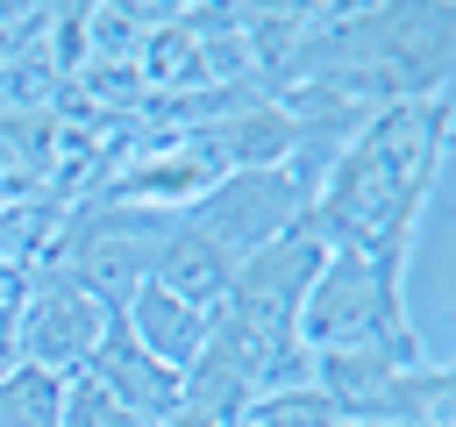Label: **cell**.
Returning a JSON list of instances; mask_svg holds the SVG:
<instances>
[{"label":"cell","mask_w":456,"mask_h":427,"mask_svg":"<svg viewBox=\"0 0 456 427\" xmlns=\"http://www.w3.org/2000/svg\"><path fill=\"white\" fill-rule=\"evenodd\" d=\"M442 149H449V100L378 107L342 142V157L328 164L306 206V228L321 235V249H385V242L413 249Z\"/></svg>","instance_id":"6da1fadb"},{"label":"cell","mask_w":456,"mask_h":427,"mask_svg":"<svg viewBox=\"0 0 456 427\" xmlns=\"http://www.w3.org/2000/svg\"><path fill=\"white\" fill-rule=\"evenodd\" d=\"M406 242L385 249H328L306 299H299V349L306 356H335V349H392V356H420L413 327H406Z\"/></svg>","instance_id":"7a4b0ae2"},{"label":"cell","mask_w":456,"mask_h":427,"mask_svg":"<svg viewBox=\"0 0 456 427\" xmlns=\"http://www.w3.org/2000/svg\"><path fill=\"white\" fill-rule=\"evenodd\" d=\"M321 256H328V249H321V235H314L306 221L285 228L271 249H256L249 263H235L228 299L214 306V320H228V327H242V334H256V342L299 349V299H306Z\"/></svg>","instance_id":"3957f363"},{"label":"cell","mask_w":456,"mask_h":427,"mask_svg":"<svg viewBox=\"0 0 456 427\" xmlns=\"http://www.w3.org/2000/svg\"><path fill=\"white\" fill-rule=\"evenodd\" d=\"M306 221V192L285 178V171H221L192 206H185V228H200L228 263H249L256 249H271L285 228Z\"/></svg>","instance_id":"277c9868"},{"label":"cell","mask_w":456,"mask_h":427,"mask_svg":"<svg viewBox=\"0 0 456 427\" xmlns=\"http://www.w3.org/2000/svg\"><path fill=\"white\" fill-rule=\"evenodd\" d=\"M107 320H114V306H100L93 292L28 270V299H21V320H14V363L50 370V377L71 384V377H86Z\"/></svg>","instance_id":"5b68a950"},{"label":"cell","mask_w":456,"mask_h":427,"mask_svg":"<svg viewBox=\"0 0 456 427\" xmlns=\"http://www.w3.org/2000/svg\"><path fill=\"white\" fill-rule=\"evenodd\" d=\"M86 384H100L114 406H128L142 427H157V420H171L178 406H185V377L178 370H164L128 327H121V313L107 320V334H100V349H93V363H86Z\"/></svg>","instance_id":"8992f818"},{"label":"cell","mask_w":456,"mask_h":427,"mask_svg":"<svg viewBox=\"0 0 456 427\" xmlns=\"http://www.w3.org/2000/svg\"><path fill=\"white\" fill-rule=\"evenodd\" d=\"M121 327L164 363V370H192L200 363V349H207V313L200 306H185V299H171L164 285H135L128 292V306H121Z\"/></svg>","instance_id":"52a82bcc"},{"label":"cell","mask_w":456,"mask_h":427,"mask_svg":"<svg viewBox=\"0 0 456 427\" xmlns=\"http://www.w3.org/2000/svg\"><path fill=\"white\" fill-rule=\"evenodd\" d=\"M228 278H235V263H228L200 228H185V214H178V228L164 235V249H157V263H150V285H164L171 299L214 313V306L228 299Z\"/></svg>","instance_id":"ba28073f"},{"label":"cell","mask_w":456,"mask_h":427,"mask_svg":"<svg viewBox=\"0 0 456 427\" xmlns=\"http://www.w3.org/2000/svg\"><path fill=\"white\" fill-rule=\"evenodd\" d=\"M64 420V377L50 370H0V427H57Z\"/></svg>","instance_id":"9c48e42d"},{"label":"cell","mask_w":456,"mask_h":427,"mask_svg":"<svg viewBox=\"0 0 456 427\" xmlns=\"http://www.w3.org/2000/svg\"><path fill=\"white\" fill-rule=\"evenodd\" d=\"M242 420H249V427H335V420H342V406H335L321 384H292V391L256 399Z\"/></svg>","instance_id":"30bf717a"},{"label":"cell","mask_w":456,"mask_h":427,"mask_svg":"<svg viewBox=\"0 0 456 427\" xmlns=\"http://www.w3.org/2000/svg\"><path fill=\"white\" fill-rule=\"evenodd\" d=\"M57 427H142V420H135L128 406H114L100 384L71 377V384H64V420H57Z\"/></svg>","instance_id":"8fae6325"},{"label":"cell","mask_w":456,"mask_h":427,"mask_svg":"<svg viewBox=\"0 0 456 427\" xmlns=\"http://www.w3.org/2000/svg\"><path fill=\"white\" fill-rule=\"evenodd\" d=\"M157 427H221V420H207V413H192V406H178L171 420H157Z\"/></svg>","instance_id":"7c38bea8"}]
</instances>
